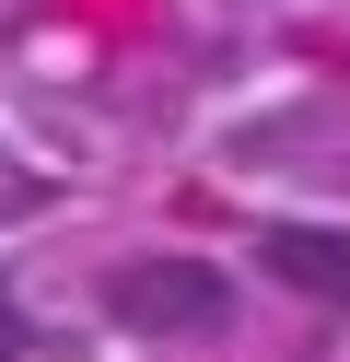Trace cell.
Segmentation results:
<instances>
[{
	"label": "cell",
	"mask_w": 350,
	"mask_h": 362,
	"mask_svg": "<svg viewBox=\"0 0 350 362\" xmlns=\"http://www.w3.org/2000/svg\"><path fill=\"white\" fill-rule=\"evenodd\" d=\"M23 199H35V175H12V164H0V222H12Z\"/></svg>",
	"instance_id": "3"
},
{
	"label": "cell",
	"mask_w": 350,
	"mask_h": 362,
	"mask_svg": "<svg viewBox=\"0 0 350 362\" xmlns=\"http://www.w3.org/2000/svg\"><path fill=\"white\" fill-rule=\"evenodd\" d=\"M105 304L129 315V327H222V281H210L199 257H129L105 281Z\"/></svg>",
	"instance_id": "1"
},
{
	"label": "cell",
	"mask_w": 350,
	"mask_h": 362,
	"mask_svg": "<svg viewBox=\"0 0 350 362\" xmlns=\"http://www.w3.org/2000/svg\"><path fill=\"white\" fill-rule=\"evenodd\" d=\"M23 351V315H12V292H0V362H12Z\"/></svg>",
	"instance_id": "4"
},
{
	"label": "cell",
	"mask_w": 350,
	"mask_h": 362,
	"mask_svg": "<svg viewBox=\"0 0 350 362\" xmlns=\"http://www.w3.org/2000/svg\"><path fill=\"white\" fill-rule=\"evenodd\" d=\"M269 269L292 292H315V304H350V234H303L292 222V234H269Z\"/></svg>",
	"instance_id": "2"
}]
</instances>
